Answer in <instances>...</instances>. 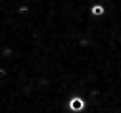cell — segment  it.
I'll list each match as a JSON object with an SVG mask.
<instances>
[{"label": "cell", "instance_id": "obj_1", "mask_svg": "<svg viewBox=\"0 0 121 113\" xmlns=\"http://www.w3.org/2000/svg\"><path fill=\"white\" fill-rule=\"evenodd\" d=\"M68 109L73 113H81L86 109V101L83 97H72L68 102Z\"/></svg>", "mask_w": 121, "mask_h": 113}]
</instances>
